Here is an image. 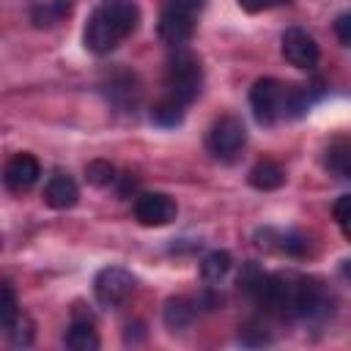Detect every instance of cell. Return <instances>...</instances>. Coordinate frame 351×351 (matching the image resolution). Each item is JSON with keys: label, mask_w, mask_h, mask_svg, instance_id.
Instances as JSON below:
<instances>
[{"label": "cell", "mask_w": 351, "mask_h": 351, "mask_svg": "<svg viewBox=\"0 0 351 351\" xmlns=\"http://www.w3.org/2000/svg\"><path fill=\"white\" fill-rule=\"evenodd\" d=\"M69 11V5H66V0H58V3H47V5H38V8H33V22L36 25H55L63 14Z\"/></svg>", "instance_id": "obj_19"}, {"label": "cell", "mask_w": 351, "mask_h": 351, "mask_svg": "<svg viewBox=\"0 0 351 351\" xmlns=\"http://www.w3.org/2000/svg\"><path fill=\"white\" fill-rule=\"evenodd\" d=\"M85 178H88V184H93V186H110V184L115 181V167H112L110 162H104V159H93V162L85 167Z\"/></svg>", "instance_id": "obj_16"}, {"label": "cell", "mask_w": 351, "mask_h": 351, "mask_svg": "<svg viewBox=\"0 0 351 351\" xmlns=\"http://www.w3.org/2000/svg\"><path fill=\"white\" fill-rule=\"evenodd\" d=\"M329 167L337 170L340 176L351 178V145H346V148H332V154H329Z\"/></svg>", "instance_id": "obj_21"}, {"label": "cell", "mask_w": 351, "mask_h": 351, "mask_svg": "<svg viewBox=\"0 0 351 351\" xmlns=\"http://www.w3.org/2000/svg\"><path fill=\"white\" fill-rule=\"evenodd\" d=\"M247 143V129L236 115H222L211 123L206 134V148L219 162H233Z\"/></svg>", "instance_id": "obj_5"}, {"label": "cell", "mask_w": 351, "mask_h": 351, "mask_svg": "<svg viewBox=\"0 0 351 351\" xmlns=\"http://www.w3.org/2000/svg\"><path fill=\"white\" fill-rule=\"evenodd\" d=\"M200 85H203V69H200V60L186 52V49H176L165 66V88H167V96L181 101L184 107L189 101L197 99L200 93Z\"/></svg>", "instance_id": "obj_3"}, {"label": "cell", "mask_w": 351, "mask_h": 351, "mask_svg": "<svg viewBox=\"0 0 351 351\" xmlns=\"http://www.w3.org/2000/svg\"><path fill=\"white\" fill-rule=\"evenodd\" d=\"M192 318H195V307L189 304V299L176 296V299H170V302L165 304V324H167L170 329H184Z\"/></svg>", "instance_id": "obj_15"}, {"label": "cell", "mask_w": 351, "mask_h": 351, "mask_svg": "<svg viewBox=\"0 0 351 351\" xmlns=\"http://www.w3.org/2000/svg\"><path fill=\"white\" fill-rule=\"evenodd\" d=\"M77 197H80V189H77V184H74V178L69 173H60L58 170V173H52L47 178V184H44V200H47V206L63 211V208H71L77 203Z\"/></svg>", "instance_id": "obj_10"}, {"label": "cell", "mask_w": 351, "mask_h": 351, "mask_svg": "<svg viewBox=\"0 0 351 351\" xmlns=\"http://www.w3.org/2000/svg\"><path fill=\"white\" fill-rule=\"evenodd\" d=\"M203 5L206 0H167L159 16V36L173 47H184L195 33V19Z\"/></svg>", "instance_id": "obj_4"}, {"label": "cell", "mask_w": 351, "mask_h": 351, "mask_svg": "<svg viewBox=\"0 0 351 351\" xmlns=\"http://www.w3.org/2000/svg\"><path fill=\"white\" fill-rule=\"evenodd\" d=\"M282 181H285V170H282L274 159H261V162L250 170V184H252L255 189L269 192V189L282 186Z\"/></svg>", "instance_id": "obj_12"}, {"label": "cell", "mask_w": 351, "mask_h": 351, "mask_svg": "<svg viewBox=\"0 0 351 351\" xmlns=\"http://www.w3.org/2000/svg\"><path fill=\"white\" fill-rule=\"evenodd\" d=\"M280 3H285V0H239V5H241L244 11H250V14H258V11H266V8H274V5H280Z\"/></svg>", "instance_id": "obj_22"}, {"label": "cell", "mask_w": 351, "mask_h": 351, "mask_svg": "<svg viewBox=\"0 0 351 351\" xmlns=\"http://www.w3.org/2000/svg\"><path fill=\"white\" fill-rule=\"evenodd\" d=\"M16 315H19V304H16L14 288H11V282H3V288H0V324H3V329H8Z\"/></svg>", "instance_id": "obj_18"}, {"label": "cell", "mask_w": 351, "mask_h": 351, "mask_svg": "<svg viewBox=\"0 0 351 351\" xmlns=\"http://www.w3.org/2000/svg\"><path fill=\"white\" fill-rule=\"evenodd\" d=\"M335 219H337L343 236L351 241V195H343V197L335 203Z\"/></svg>", "instance_id": "obj_20"}, {"label": "cell", "mask_w": 351, "mask_h": 351, "mask_svg": "<svg viewBox=\"0 0 351 351\" xmlns=\"http://www.w3.org/2000/svg\"><path fill=\"white\" fill-rule=\"evenodd\" d=\"M340 271H343V277H346V280H351V261H343Z\"/></svg>", "instance_id": "obj_24"}, {"label": "cell", "mask_w": 351, "mask_h": 351, "mask_svg": "<svg viewBox=\"0 0 351 351\" xmlns=\"http://www.w3.org/2000/svg\"><path fill=\"white\" fill-rule=\"evenodd\" d=\"M63 343H66V348H71V351H96V348H99V335H96V329H93L90 315H88V318L74 315V321H71V326H69Z\"/></svg>", "instance_id": "obj_11"}, {"label": "cell", "mask_w": 351, "mask_h": 351, "mask_svg": "<svg viewBox=\"0 0 351 351\" xmlns=\"http://www.w3.org/2000/svg\"><path fill=\"white\" fill-rule=\"evenodd\" d=\"M230 266H233L230 252H225V250H214V252H208V255L203 258V263H200V274H203L206 282H222L225 274L230 271Z\"/></svg>", "instance_id": "obj_13"}, {"label": "cell", "mask_w": 351, "mask_h": 351, "mask_svg": "<svg viewBox=\"0 0 351 351\" xmlns=\"http://www.w3.org/2000/svg\"><path fill=\"white\" fill-rule=\"evenodd\" d=\"M250 107L258 123L274 126L280 118L288 112L299 115L302 112V99H299V85H282L274 77H261L252 90H250Z\"/></svg>", "instance_id": "obj_2"}, {"label": "cell", "mask_w": 351, "mask_h": 351, "mask_svg": "<svg viewBox=\"0 0 351 351\" xmlns=\"http://www.w3.org/2000/svg\"><path fill=\"white\" fill-rule=\"evenodd\" d=\"M140 11L132 0H101L85 25V47L96 55H107L115 49L134 27H137Z\"/></svg>", "instance_id": "obj_1"}, {"label": "cell", "mask_w": 351, "mask_h": 351, "mask_svg": "<svg viewBox=\"0 0 351 351\" xmlns=\"http://www.w3.org/2000/svg\"><path fill=\"white\" fill-rule=\"evenodd\" d=\"M178 214V206L165 192H143L134 200V219L145 228H162L170 225Z\"/></svg>", "instance_id": "obj_7"}, {"label": "cell", "mask_w": 351, "mask_h": 351, "mask_svg": "<svg viewBox=\"0 0 351 351\" xmlns=\"http://www.w3.org/2000/svg\"><path fill=\"white\" fill-rule=\"evenodd\" d=\"M282 55L296 69H313L318 63V44L302 27H288L282 33Z\"/></svg>", "instance_id": "obj_8"}, {"label": "cell", "mask_w": 351, "mask_h": 351, "mask_svg": "<svg viewBox=\"0 0 351 351\" xmlns=\"http://www.w3.org/2000/svg\"><path fill=\"white\" fill-rule=\"evenodd\" d=\"M335 33H337V38H340L346 47H351V14H346V16H340V19L335 22Z\"/></svg>", "instance_id": "obj_23"}, {"label": "cell", "mask_w": 351, "mask_h": 351, "mask_svg": "<svg viewBox=\"0 0 351 351\" xmlns=\"http://www.w3.org/2000/svg\"><path fill=\"white\" fill-rule=\"evenodd\" d=\"M151 121L159 123V126H178L184 121V104L165 96L151 107Z\"/></svg>", "instance_id": "obj_14"}, {"label": "cell", "mask_w": 351, "mask_h": 351, "mask_svg": "<svg viewBox=\"0 0 351 351\" xmlns=\"http://www.w3.org/2000/svg\"><path fill=\"white\" fill-rule=\"evenodd\" d=\"M41 176V167H38V159L33 154H16L8 159L5 165V186L16 195L27 192Z\"/></svg>", "instance_id": "obj_9"}, {"label": "cell", "mask_w": 351, "mask_h": 351, "mask_svg": "<svg viewBox=\"0 0 351 351\" xmlns=\"http://www.w3.org/2000/svg\"><path fill=\"white\" fill-rule=\"evenodd\" d=\"M5 335H8L11 346H30L33 343V321L25 313H19L14 318V324L5 329Z\"/></svg>", "instance_id": "obj_17"}, {"label": "cell", "mask_w": 351, "mask_h": 351, "mask_svg": "<svg viewBox=\"0 0 351 351\" xmlns=\"http://www.w3.org/2000/svg\"><path fill=\"white\" fill-rule=\"evenodd\" d=\"M134 291V277L121 266H107L93 280V293L101 307H118L123 304Z\"/></svg>", "instance_id": "obj_6"}]
</instances>
